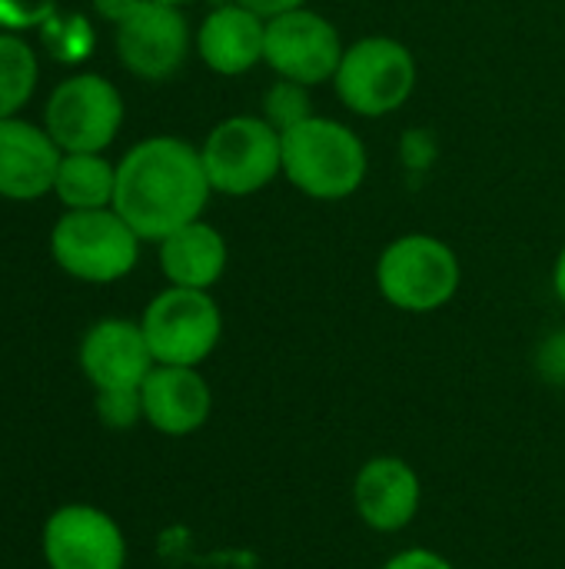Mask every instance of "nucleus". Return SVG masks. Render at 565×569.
Returning <instances> with one entry per match:
<instances>
[{"label":"nucleus","instance_id":"7ed1b4c3","mask_svg":"<svg viewBox=\"0 0 565 569\" xmlns=\"http://www.w3.org/2000/svg\"><path fill=\"white\" fill-rule=\"evenodd\" d=\"M137 230L113 210H67L50 230L53 263L80 283H117L140 263Z\"/></svg>","mask_w":565,"mask_h":569},{"label":"nucleus","instance_id":"b1692460","mask_svg":"<svg viewBox=\"0 0 565 569\" xmlns=\"http://www.w3.org/2000/svg\"><path fill=\"white\" fill-rule=\"evenodd\" d=\"M536 367L549 383H565V330L543 340L536 353Z\"/></svg>","mask_w":565,"mask_h":569},{"label":"nucleus","instance_id":"c756f323","mask_svg":"<svg viewBox=\"0 0 565 569\" xmlns=\"http://www.w3.org/2000/svg\"><path fill=\"white\" fill-rule=\"evenodd\" d=\"M160 3H170V7H186V3H196V0H160Z\"/></svg>","mask_w":565,"mask_h":569},{"label":"nucleus","instance_id":"412c9836","mask_svg":"<svg viewBox=\"0 0 565 569\" xmlns=\"http://www.w3.org/2000/svg\"><path fill=\"white\" fill-rule=\"evenodd\" d=\"M97 420L107 430H133L143 420V397L140 390H93Z\"/></svg>","mask_w":565,"mask_h":569},{"label":"nucleus","instance_id":"c85d7f7f","mask_svg":"<svg viewBox=\"0 0 565 569\" xmlns=\"http://www.w3.org/2000/svg\"><path fill=\"white\" fill-rule=\"evenodd\" d=\"M553 293H556V300L565 307V247L559 250L556 263H553Z\"/></svg>","mask_w":565,"mask_h":569},{"label":"nucleus","instance_id":"f257e3e1","mask_svg":"<svg viewBox=\"0 0 565 569\" xmlns=\"http://www.w3.org/2000/svg\"><path fill=\"white\" fill-rule=\"evenodd\" d=\"M210 193L213 187L203 170L200 147L180 137H147L117 160L113 210L140 240L160 243L173 230L200 220Z\"/></svg>","mask_w":565,"mask_h":569},{"label":"nucleus","instance_id":"5701e85b","mask_svg":"<svg viewBox=\"0 0 565 569\" xmlns=\"http://www.w3.org/2000/svg\"><path fill=\"white\" fill-rule=\"evenodd\" d=\"M47 43H50V50L57 53V57H63V60H80V57H87V50H90V23L83 20V17H73L67 27H60V23H53V17L47 20Z\"/></svg>","mask_w":565,"mask_h":569},{"label":"nucleus","instance_id":"20e7f679","mask_svg":"<svg viewBox=\"0 0 565 569\" xmlns=\"http://www.w3.org/2000/svg\"><path fill=\"white\" fill-rule=\"evenodd\" d=\"M463 283L456 250L433 233H403L376 260V287L383 300L403 313L443 310Z\"/></svg>","mask_w":565,"mask_h":569},{"label":"nucleus","instance_id":"4be33fe9","mask_svg":"<svg viewBox=\"0 0 565 569\" xmlns=\"http://www.w3.org/2000/svg\"><path fill=\"white\" fill-rule=\"evenodd\" d=\"M53 17V0H0V30L20 33L43 27Z\"/></svg>","mask_w":565,"mask_h":569},{"label":"nucleus","instance_id":"cd10ccee","mask_svg":"<svg viewBox=\"0 0 565 569\" xmlns=\"http://www.w3.org/2000/svg\"><path fill=\"white\" fill-rule=\"evenodd\" d=\"M236 3H243V7H250L253 13H260V17H280V13H286V10H300V7H306V0H236Z\"/></svg>","mask_w":565,"mask_h":569},{"label":"nucleus","instance_id":"2eb2a0df","mask_svg":"<svg viewBox=\"0 0 565 569\" xmlns=\"http://www.w3.org/2000/svg\"><path fill=\"white\" fill-rule=\"evenodd\" d=\"M143 423L163 437H190L206 427L213 413V390L200 367H170L157 363L143 387Z\"/></svg>","mask_w":565,"mask_h":569},{"label":"nucleus","instance_id":"6ab92c4d","mask_svg":"<svg viewBox=\"0 0 565 569\" xmlns=\"http://www.w3.org/2000/svg\"><path fill=\"white\" fill-rule=\"evenodd\" d=\"M40 80L37 50L20 37L0 30V120L20 117V110L33 100Z\"/></svg>","mask_w":565,"mask_h":569},{"label":"nucleus","instance_id":"f03ea898","mask_svg":"<svg viewBox=\"0 0 565 569\" xmlns=\"http://www.w3.org/2000/svg\"><path fill=\"white\" fill-rule=\"evenodd\" d=\"M370 170L366 143L353 127L333 117H310L283 130V177L313 200L353 197Z\"/></svg>","mask_w":565,"mask_h":569},{"label":"nucleus","instance_id":"393cba45","mask_svg":"<svg viewBox=\"0 0 565 569\" xmlns=\"http://www.w3.org/2000/svg\"><path fill=\"white\" fill-rule=\"evenodd\" d=\"M380 569H456L443 553L430 550V547H406L400 553H393Z\"/></svg>","mask_w":565,"mask_h":569},{"label":"nucleus","instance_id":"9d476101","mask_svg":"<svg viewBox=\"0 0 565 569\" xmlns=\"http://www.w3.org/2000/svg\"><path fill=\"white\" fill-rule=\"evenodd\" d=\"M113 47L127 73L150 83L170 80L190 53V23L183 7L143 0L127 20L113 27Z\"/></svg>","mask_w":565,"mask_h":569},{"label":"nucleus","instance_id":"9b49d317","mask_svg":"<svg viewBox=\"0 0 565 569\" xmlns=\"http://www.w3.org/2000/svg\"><path fill=\"white\" fill-rule=\"evenodd\" d=\"M50 569H127V537L120 523L90 503L57 507L40 537Z\"/></svg>","mask_w":565,"mask_h":569},{"label":"nucleus","instance_id":"0eeeda50","mask_svg":"<svg viewBox=\"0 0 565 569\" xmlns=\"http://www.w3.org/2000/svg\"><path fill=\"white\" fill-rule=\"evenodd\" d=\"M123 117V93L103 73H73L43 103V127L63 153H103L117 140Z\"/></svg>","mask_w":565,"mask_h":569},{"label":"nucleus","instance_id":"dca6fc26","mask_svg":"<svg viewBox=\"0 0 565 569\" xmlns=\"http://www.w3.org/2000/svg\"><path fill=\"white\" fill-rule=\"evenodd\" d=\"M266 50V17L230 0L213 7L196 30L200 60L220 77H240L263 63Z\"/></svg>","mask_w":565,"mask_h":569},{"label":"nucleus","instance_id":"423d86ee","mask_svg":"<svg viewBox=\"0 0 565 569\" xmlns=\"http://www.w3.org/2000/svg\"><path fill=\"white\" fill-rule=\"evenodd\" d=\"M333 87L350 113L390 117L416 90L413 50L393 37H363L343 50Z\"/></svg>","mask_w":565,"mask_h":569},{"label":"nucleus","instance_id":"39448f33","mask_svg":"<svg viewBox=\"0 0 565 569\" xmlns=\"http://www.w3.org/2000/svg\"><path fill=\"white\" fill-rule=\"evenodd\" d=\"M200 157L213 193L253 197L283 173V133L263 117H226L206 133Z\"/></svg>","mask_w":565,"mask_h":569},{"label":"nucleus","instance_id":"ddd939ff","mask_svg":"<svg viewBox=\"0 0 565 569\" xmlns=\"http://www.w3.org/2000/svg\"><path fill=\"white\" fill-rule=\"evenodd\" d=\"M80 370L93 390H140L157 367L140 320L103 317L80 340Z\"/></svg>","mask_w":565,"mask_h":569},{"label":"nucleus","instance_id":"bb28decb","mask_svg":"<svg viewBox=\"0 0 565 569\" xmlns=\"http://www.w3.org/2000/svg\"><path fill=\"white\" fill-rule=\"evenodd\" d=\"M140 3H143V0H90L93 13H97L100 20L113 23V27H117L120 20H127Z\"/></svg>","mask_w":565,"mask_h":569},{"label":"nucleus","instance_id":"1a4fd4ad","mask_svg":"<svg viewBox=\"0 0 565 569\" xmlns=\"http://www.w3.org/2000/svg\"><path fill=\"white\" fill-rule=\"evenodd\" d=\"M343 50H346V43H343L336 23L310 7L286 10V13L266 20L263 63L283 80H296L306 87L333 80L336 67L343 60Z\"/></svg>","mask_w":565,"mask_h":569},{"label":"nucleus","instance_id":"a878e982","mask_svg":"<svg viewBox=\"0 0 565 569\" xmlns=\"http://www.w3.org/2000/svg\"><path fill=\"white\" fill-rule=\"evenodd\" d=\"M436 157V143L430 137V130H410L403 140V160L410 167H430Z\"/></svg>","mask_w":565,"mask_h":569},{"label":"nucleus","instance_id":"6e6552de","mask_svg":"<svg viewBox=\"0 0 565 569\" xmlns=\"http://www.w3.org/2000/svg\"><path fill=\"white\" fill-rule=\"evenodd\" d=\"M140 327L157 363L200 367L220 347L223 313L210 290L167 287L147 303Z\"/></svg>","mask_w":565,"mask_h":569},{"label":"nucleus","instance_id":"f3484780","mask_svg":"<svg viewBox=\"0 0 565 569\" xmlns=\"http://www.w3.org/2000/svg\"><path fill=\"white\" fill-rule=\"evenodd\" d=\"M157 247H160V270L170 287L213 290L223 280L226 263H230L223 233L203 217L173 230Z\"/></svg>","mask_w":565,"mask_h":569},{"label":"nucleus","instance_id":"4468645a","mask_svg":"<svg viewBox=\"0 0 565 569\" xmlns=\"http://www.w3.org/2000/svg\"><path fill=\"white\" fill-rule=\"evenodd\" d=\"M63 150L53 143L43 123L23 117L0 120V197L30 203L53 193Z\"/></svg>","mask_w":565,"mask_h":569},{"label":"nucleus","instance_id":"f8f14e48","mask_svg":"<svg viewBox=\"0 0 565 569\" xmlns=\"http://www.w3.org/2000/svg\"><path fill=\"white\" fill-rule=\"evenodd\" d=\"M353 507L366 530L403 533L423 507V480L403 457H370L353 477Z\"/></svg>","mask_w":565,"mask_h":569},{"label":"nucleus","instance_id":"a211bd4d","mask_svg":"<svg viewBox=\"0 0 565 569\" xmlns=\"http://www.w3.org/2000/svg\"><path fill=\"white\" fill-rule=\"evenodd\" d=\"M117 193V163L103 153H63L53 180V197L63 210H100L113 207Z\"/></svg>","mask_w":565,"mask_h":569},{"label":"nucleus","instance_id":"aec40b11","mask_svg":"<svg viewBox=\"0 0 565 569\" xmlns=\"http://www.w3.org/2000/svg\"><path fill=\"white\" fill-rule=\"evenodd\" d=\"M263 120H270L280 133L310 120L313 117V100H310V87L296 83V80H276L270 83V90L263 93Z\"/></svg>","mask_w":565,"mask_h":569}]
</instances>
